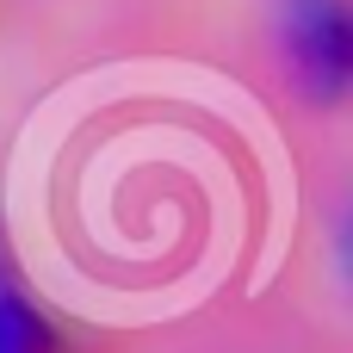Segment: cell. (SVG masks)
I'll return each instance as SVG.
<instances>
[{
    "instance_id": "obj_1",
    "label": "cell",
    "mask_w": 353,
    "mask_h": 353,
    "mask_svg": "<svg viewBox=\"0 0 353 353\" xmlns=\"http://www.w3.org/2000/svg\"><path fill=\"white\" fill-rule=\"evenodd\" d=\"M279 62L304 105L335 112L353 87L347 0H279Z\"/></svg>"
},
{
    "instance_id": "obj_2",
    "label": "cell",
    "mask_w": 353,
    "mask_h": 353,
    "mask_svg": "<svg viewBox=\"0 0 353 353\" xmlns=\"http://www.w3.org/2000/svg\"><path fill=\"white\" fill-rule=\"evenodd\" d=\"M0 353H93V341L68 316H56L19 273L0 285Z\"/></svg>"
},
{
    "instance_id": "obj_3",
    "label": "cell",
    "mask_w": 353,
    "mask_h": 353,
    "mask_svg": "<svg viewBox=\"0 0 353 353\" xmlns=\"http://www.w3.org/2000/svg\"><path fill=\"white\" fill-rule=\"evenodd\" d=\"M6 279H19V254H12V230H6V217H0V285Z\"/></svg>"
}]
</instances>
